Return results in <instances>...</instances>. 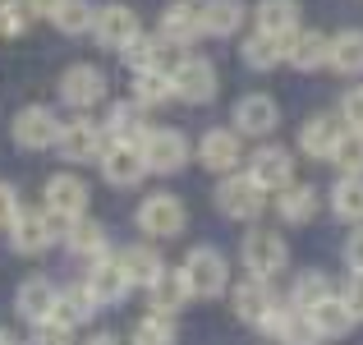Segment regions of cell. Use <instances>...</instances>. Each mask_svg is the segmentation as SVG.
<instances>
[{
    "label": "cell",
    "mask_w": 363,
    "mask_h": 345,
    "mask_svg": "<svg viewBox=\"0 0 363 345\" xmlns=\"http://www.w3.org/2000/svg\"><path fill=\"white\" fill-rule=\"evenodd\" d=\"M184 281H189V295H203V300H212V295L225 290V281H230V272H225V258L216 253V248H194L184 263Z\"/></svg>",
    "instance_id": "1"
},
{
    "label": "cell",
    "mask_w": 363,
    "mask_h": 345,
    "mask_svg": "<svg viewBox=\"0 0 363 345\" xmlns=\"http://www.w3.org/2000/svg\"><path fill=\"white\" fill-rule=\"evenodd\" d=\"M262 203H267V189L257 185L253 175H230L216 189V207H221L225 217H235V221H253V217L262 212Z\"/></svg>",
    "instance_id": "2"
},
{
    "label": "cell",
    "mask_w": 363,
    "mask_h": 345,
    "mask_svg": "<svg viewBox=\"0 0 363 345\" xmlns=\"http://www.w3.org/2000/svg\"><path fill=\"white\" fill-rule=\"evenodd\" d=\"M9 235H14V248L18 253H42V248H51L55 239H60V217L55 212H18L14 226H9Z\"/></svg>",
    "instance_id": "3"
},
{
    "label": "cell",
    "mask_w": 363,
    "mask_h": 345,
    "mask_svg": "<svg viewBox=\"0 0 363 345\" xmlns=\"http://www.w3.org/2000/svg\"><path fill=\"white\" fill-rule=\"evenodd\" d=\"M290 263V248H285V239L276 235V230H253V235L244 239V267L253 276H276L281 267Z\"/></svg>",
    "instance_id": "4"
},
{
    "label": "cell",
    "mask_w": 363,
    "mask_h": 345,
    "mask_svg": "<svg viewBox=\"0 0 363 345\" xmlns=\"http://www.w3.org/2000/svg\"><path fill=\"white\" fill-rule=\"evenodd\" d=\"M138 148H143V157H147V170H161V175L179 170V166H184V157H189L184 133H175V129H147Z\"/></svg>",
    "instance_id": "5"
},
{
    "label": "cell",
    "mask_w": 363,
    "mask_h": 345,
    "mask_svg": "<svg viewBox=\"0 0 363 345\" xmlns=\"http://www.w3.org/2000/svg\"><path fill=\"white\" fill-rule=\"evenodd\" d=\"M170 79H175V97H184V102H212L216 97V70L203 55H184Z\"/></svg>",
    "instance_id": "6"
},
{
    "label": "cell",
    "mask_w": 363,
    "mask_h": 345,
    "mask_svg": "<svg viewBox=\"0 0 363 345\" xmlns=\"http://www.w3.org/2000/svg\"><path fill=\"white\" fill-rule=\"evenodd\" d=\"M60 97L69 102L74 111H88V106H97V102L106 97V79H101L97 65H69L65 79H60Z\"/></svg>",
    "instance_id": "7"
},
{
    "label": "cell",
    "mask_w": 363,
    "mask_h": 345,
    "mask_svg": "<svg viewBox=\"0 0 363 345\" xmlns=\"http://www.w3.org/2000/svg\"><path fill=\"white\" fill-rule=\"evenodd\" d=\"M14 138H18V148L42 152V148H51V143L60 138V120H55L46 106H23L14 115Z\"/></svg>",
    "instance_id": "8"
},
{
    "label": "cell",
    "mask_w": 363,
    "mask_h": 345,
    "mask_svg": "<svg viewBox=\"0 0 363 345\" xmlns=\"http://www.w3.org/2000/svg\"><path fill=\"white\" fill-rule=\"evenodd\" d=\"M46 212H55L60 221H79L88 212V185L79 175H51L46 180Z\"/></svg>",
    "instance_id": "9"
},
{
    "label": "cell",
    "mask_w": 363,
    "mask_h": 345,
    "mask_svg": "<svg viewBox=\"0 0 363 345\" xmlns=\"http://www.w3.org/2000/svg\"><path fill=\"white\" fill-rule=\"evenodd\" d=\"M65 161H101V129L92 120H65L60 124V138H55Z\"/></svg>",
    "instance_id": "10"
},
{
    "label": "cell",
    "mask_w": 363,
    "mask_h": 345,
    "mask_svg": "<svg viewBox=\"0 0 363 345\" xmlns=\"http://www.w3.org/2000/svg\"><path fill=\"white\" fill-rule=\"evenodd\" d=\"M129 272H124V263L120 258H111V253H101V258H92V272H88V290H92V300L97 304H120L124 295H129Z\"/></svg>",
    "instance_id": "11"
},
{
    "label": "cell",
    "mask_w": 363,
    "mask_h": 345,
    "mask_svg": "<svg viewBox=\"0 0 363 345\" xmlns=\"http://www.w3.org/2000/svg\"><path fill=\"white\" fill-rule=\"evenodd\" d=\"M101 175L111 185H138L147 175V157L138 143H111V148H101Z\"/></svg>",
    "instance_id": "12"
},
{
    "label": "cell",
    "mask_w": 363,
    "mask_h": 345,
    "mask_svg": "<svg viewBox=\"0 0 363 345\" xmlns=\"http://www.w3.org/2000/svg\"><path fill=\"white\" fill-rule=\"evenodd\" d=\"M262 327L272 332V336L281 341V345H318V341H322V336H318V327L308 322V313H303V309H294V304H285V309L276 304V309L267 313V322H262Z\"/></svg>",
    "instance_id": "13"
},
{
    "label": "cell",
    "mask_w": 363,
    "mask_h": 345,
    "mask_svg": "<svg viewBox=\"0 0 363 345\" xmlns=\"http://www.w3.org/2000/svg\"><path fill=\"white\" fill-rule=\"evenodd\" d=\"M138 226L147 230V235H157V239H170V235L184 230V207H179V198H170V194H152L147 203L138 207Z\"/></svg>",
    "instance_id": "14"
},
{
    "label": "cell",
    "mask_w": 363,
    "mask_h": 345,
    "mask_svg": "<svg viewBox=\"0 0 363 345\" xmlns=\"http://www.w3.org/2000/svg\"><path fill=\"white\" fill-rule=\"evenodd\" d=\"M124 60H129L133 65V70H138V74H147V70H157V74H175V46H170L166 42V37H133V42L129 46H124Z\"/></svg>",
    "instance_id": "15"
},
{
    "label": "cell",
    "mask_w": 363,
    "mask_h": 345,
    "mask_svg": "<svg viewBox=\"0 0 363 345\" xmlns=\"http://www.w3.org/2000/svg\"><path fill=\"white\" fill-rule=\"evenodd\" d=\"M92 33H97L101 46H111V51H124V46L138 37V18H133V9L124 5H106L92 14Z\"/></svg>",
    "instance_id": "16"
},
{
    "label": "cell",
    "mask_w": 363,
    "mask_h": 345,
    "mask_svg": "<svg viewBox=\"0 0 363 345\" xmlns=\"http://www.w3.org/2000/svg\"><path fill=\"white\" fill-rule=\"evenodd\" d=\"M285 60H290L294 70H322V65L331 60V37L299 33V28H294V33L285 37Z\"/></svg>",
    "instance_id": "17"
},
{
    "label": "cell",
    "mask_w": 363,
    "mask_h": 345,
    "mask_svg": "<svg viewBox=\"0 0 363 345\" xmlns=\"http://www.w3.org/2000/svg\"><path fill=\"white\" fill-rule=\"evenodd\" d=\"M340 133H345V124H340L336 115H313V120L303 124V133H299V148L308 152L313 161H331Z\"/></svg>",
    "instance_id": "18"
},
{
    "label": "cell",
    "mask_w": 363,
    "mask_h": 345,
    "mask_svg": "<svg viewBox=\"0 0 363 345\" xmlns=\"http://www.w3.org/2000/svg\"><path fill=\"white\" fill-rule=\"evenodd\" d=\"M235 124H240V133H253V138H262V133H272L276 124H281V111H276L272 97L253 92V97H244L240 106H235Z\"/></svg>",
    "instance_id": "19"
},
{
    "label": "cell",
    "mask_w": 363,
    "mask_h": 345,
    "mask_svg": "<svg viewBox=\"0 0 363 345\" xmlns=\"http://www.w3.org/2000/svg\"><path fill=\"white\" fill-rule=\"evenodd\" d=\"M248 175H253L262 189H285V185H290V175H294V157L285 148H257L253 152V170H248Z\"/></svg>",
    "instance_id": "20"
},
{
    "label": "cell",
    "mask_w": 363,
    "mask_h": 345,
    "mask_svg": "<svg viewBox=\"0 0 363 345\" xmlns=\"http://www.w3.org/2000/svg\"><path fill=\"white\" fill-rule=\"evenodd\" d=\"M240 133H230V129H212L203 143H198V161H203L207 170H235L240 166Z\"/></svg>",
    "instance_id": "21"
},
{
    "label": "cell",
    "mask_w": 363,
    "mask_h": 345,
    "mask_svg": "<svg viewBox=\"0 0 363 345\" xmlns=\"http://www.w3.org/2000/svg\"><path fill=\"white\" fill-rule=\"evenodd\" d=\"M308 322L318 327V336H345V332L354 327V313H350V304L340 300V295H327L322 304L308 309Z\"/></svg>",
    "instance_id": "22"
},
{
    "label": "cell",
    "mask_w": 363,
    "mask_h": 345,
    "mask_svg": "<svg viewBox=\"0 0 363 345\" xmlns=\"http://www.w3.org/2000/svg\"><path fill=\"white\" fill-rule=\"evenodd\" d=\"M272 309H276V295L267 290L262 276H253V281H244L240 290H235V313H240L244 322H257V327H262Z\"/></svg>",
    "instance_id": "23"
},
{
    "label": "cell",
    "mask_w": 363,
    "mask_h": 345,
    "mask_svg": "<svg viewBox=\"0 0 363 345\" xmlns=\"http://www.w3.org/2000/svg\"><path fill=\"white\" fill-rule=\"evenodd\" d=\"M198 18H203L207 37H230V33H240V23H244V5L240 0H203Z\"/></svg>",
    "instance_id": "24"
},
{
    "label": "cell",
    "mask_w": 363,
    "mask_h": 345,
    "mask_svg": "<svg viewBox=\"0 0 363 345\" xmlns=\"http://www.w3.org/2000/svg\"><path fill=\"white\" fill-rule=\"evenodd\" d=\"M92 313H97V300H92V290L88 285H74V290H65V295H55V309H51V322H60L65 332H74L79 322H88Z\"/></svg>",
    "instance_id": "25"
},
{
    "label": "cell",
    "mask_w": 363,
    "mask_h": 345,
    "mask_svg": "<svg viewBox=\"0 0 363 345\" xmlns=\"http://www.w3.org/2000/svg\"><path fill=\"white\" fill-rule=\"evenodd\" d=\"M161 37H166L170 46H194L198 37H203V18H198L194 5H175L161 14Z\"/></svg>",
    "instance_id": "26"
},
{
    "label": "cell",
    "mask_w": 363,
    "mask_h": 345,
    "mask_svg": "<svg viewBox=\"0 0 363 345\" xmlns=\"http://www.w3.org/2000/svg\"><path fill=\"white\" fill-rule=\"evenodd\" d=\"M55 295H60V290H55L51 281L33 276V281H23V285H18V313H23V318L37 327V322H46V318H51V309H55Z\"/></svg>",
    "instance_id": "27"
},
{
    "label": "cell",
    "mask_w": 363,
    "mask_h": 345,
    "mask_svg": "<svg viewBox=\"0 0 363 345\" xmlns=\"http://www.w3.org/2000/svg\"><path fill=\"white\" fill-rule=\"evenodd\" d=\"M147 295H152V309L157 313H179L189 304V281H184V272H166L161 267V276L147 285Z\"/></svg>",
    "instance_id": "28"
},
{
    "label": "cell",
    "mask_w": 363,
    "mask_h": 345,
    "mask_svg": "<svg viewBox=\"0 0 363 345\" xmlns=\"http://www.w3.org/2000/svg\"><path fill=\"white\" fill-rule=\"evenodd\" d=\"M257 28L272 37H290L299 28V0H262L257 5Z\"/></svg>",
    "instance_id": "29"
},
{
    "label": "cell",
    "mask_w": 363,
    "mask_h": 345,
    "mask_svg": "<svg viewBox=\"0 0 363 345\" xmlns=\"http://www.w3.org/2000/svg\"><path fill=\"white\" fill-rule=\"evenodd\" d=\"M331 70L336 74H363V33L359 28H345V33L331 37Z\"/></svg>",
    "instance_id": "30"
},
{
    "label": "cell",
    "mask_w": 363,
    "mask_h": 345,
    "mask_svg": "<svg viewBox=\"0 0 363 345\" xmlns=\"http://www.w3.org/2000/svg\"><path fill=\"white\" fill-rule=\"evenodd\" d=\"M106 129L116 143H143V133H147V124H143V106L138 102H116L106 115Z\"/></svg>",
    "instance_id": "31"
},
{
    "label": "cell",
    "mask_w": 363,
    "mask_h": 345,
    "mask_svg": "<svg viewBox=\"0 0 363 345\" xmlns=\"http://www.w3.org/2000/svg\"><path fill=\"white\" fill-rule=\"evenodd\" d=\"M281 60H285V37H272V33L257 28V33L244 42V65L248 70H276Z\"/></svg>",
    "instance_id": "32"
},
{
    "label": "cell",
    "mask_w": 363,
    "mask_h": 345,
    "mask_svg": "<svg viewBox=\"0 0 363 345\" xmlns=\"http://www.w3.org/2000/svg\"><path fill=\"white\" fill-rule=\"evenodd\" d=\"M281 217L290 226H303L318 217V189L313 185H285L281 189Z\"/></svg>",
    "instance_id": "33"
},
{
    "label": "cell",
    "mask_w": 363,
    "mask_h": 345,
    "mask_svg": "<svg viewBox=\"0 0 363 345\" xmlns=\"http://www.w3.org/2000/svg\"><path fill=\"white\" fill-rule=\"evenodd\" d=\"M331 207L340 221H363V175H345L331 189Z\"/></svg>",
    "instance_id": "34"
},
{
    "label": "cell",
    "mask_w": 363,
    "mask_h": 345,
    "mask_svg": "<svg viewBox=\"0 0 363 345\" xmlns=\"http://www.w3.org/2000/svg\"><path fill=\"white\" fill-rule=\"evenodd\" d=\"M133 97H138V106H166V102L175 97V79H170V74L147 70V74L133 79Z\"/></svg>",
    "instance_id": "35"
},
{
    "label": "cell",
    "mask_w": 363,
    "mask_h": 345,
    "mask_svg": "<svg viewBox=\"0 0 363 345\" xmlns=\"http://www.w3.org/2000/svg\"><path fill=\"white\" fill-rule=\"evenodd\" d=\"M120 263H124V272H129L133 285H152V281L161 276V267H166L157 253H152V248H143V244H138V248H124Z\"/></svg>",
    "instance_id": "36"
},
{
    "label": "cell",
    "mask_w": 363,
    "mask_h": 345,
    "mask_svg": "<svg viewBox=\"0 0 363 345\" xmlns=\"http://www.w3.org/2000/svg\"><path fill=\"white\" fill-rule=\"evenodd\" d=\"M65 239H69V248L83 253V258H101V253H106V230H101L97 221H83V217L69 221V235H65Z\"/></svg>",
    "instance_id": "37"
},
{
    "label": "cell",
    "mask_w": 363,
    "mask_h": 345,
    "mask_svg": "<svg viewBox=\"0 0 363 345\" xmlns=\"http://www.w3.org/2000/svg\"><path fill=\"white\" fill-rule=\"evenodd\" d=\"M133 345H175V322H170V313L152 309L147 318L133 327Z\"/></svg>",
    "instance_id": "38"
},
{
    "label": "cell",
    "mask_w": 363,
    "mask_h": 345,
    "mask_svg": "<svg viewBox=\"0 0 363 345\" xmlns=\"http://www.w3.org/2000/svg\"><path fill=\"white\" fill-rule=\"evenodd\" d=\"M92 14H97V9H92L88 0H60L51 23L60 28V33H83V28H92Z\"/></svg>",
    "instance_id": "39"
},
{
    "label": "cell",
    "mask_w": 363,
    "mask_h": 345,
    "mask_svg": "<svg viewBox=\"0 0 363 345\" xmlns=\"http://www.w3.org/2000/svg\"><path fill=\"white\" fill-rule=\"evenodd\" d=\"M327 295H336L327 276H322V272H303L299 281H294V295H290V300H294V309H303V313H308L313 304H322Z\"/></svg>",
    "instance_id": "40"
},
{
    "label": "cell",
    "mask_w": 363,
    "mask_h": 345,
    "mask_svg": "<svg viewBox=\"0 0 363 345\" xmlns=\"http://www.w3.org/2000/svg\"><path fill=\"white\" fill-rule=\"evenodd\" d=\"M331 161H336L345 175H363V129H345V133H340Z\"/></svg>",
    "instance_id": "41"
},
{
    "label": "cell",
    "mask_w": 363,
    "mask_h": 345,
    "mask_svg": "<svg viewBox=\"0 0 363 345\" xmlns=\"http://www.w3.org/2000/svg\"><path fill=\"white\" fill-rule=\"evenodd\" d=\"M340 115L350 120V129H363V83L345 92V102H340Z\"/></svg>",
    "instance_id": "42"
},
{
    "label": "cell",
    "mask_w": 363,
    "mask_h": 345,
    "mask_svg": "<svg viewBox=\"0 0 363 345\" xmlns=\"http://www.w3.org/2000/svg\"><path fill=\"white\" fill-rule=\"evenodd\" d=\"M340 300L350 304V313H354V322L363 318V272H350V281H345V290H340Z\"/></svg>",
    "instance_id": "43"
},
{
    "label": "cell",
    "mask_w": 363,
    "mask_h": 345,
    "mask_svg": "<svg viewBox=\"0 0 363 345\" xmlns=\"http://www.w3.org/2000/svg\"><path fill=\"white\" fill-rule=\"evenodd\" d=\"M14 217H18V194L9 185H0V226H14Z\"/></svg>",
    "instance_id": "44"
},
{
    "label": "cell",
    "mask_w": 363,
    "mask_h": 345,
    "mask_svg": "<svg viewBox=\"0 0 363 345\" xmlns=\"http://www.w3.org/2000/svg\"><path fill=\"white\" fill-rule=\"evenodd\" d=\"M345 263L354 267V272H363V230H354V235H350V244H345Z\"/></svg>",
    "instance_id": "45"
},
{
    "label": "cell",
    "mask_w": 363,
    "mask_h": 345,
    "mask_svg": "<svg viewBox=\"0 0 363 345\" xmlns=\"http://www.w3.org/2000/svg\"><path fill=\"white\" fill-rule=\"evenodd\" d=\"M55 5H60V0H23V9H28V14H46V18L55 14Z\"/></svg>",
    "instance_id": "46"
},
{
    "label": "cell",
    "mask_w": 363,
    "mask_h": 345,
    "mask_svg": "<svg viewBox=\"0 0 363 345\" xmlns=\"http://www.w3.org/2000/svg\"><path fill=\"white\" fill-rule=\"evenodd\" d=\"M88 345H116V336H92Z\"/></svg>",
    "instance_id": "47"
},
{
    "label": "cell",
    "mask_w": 363,
    "mask_h": 345,
    "mask_svg": "<svg viewBox=\"0 0 363 345\" xmlns=\"http://www.w3.org/2000/svg\"><path fill=\"white\" fill-rule=\"evenodd\" d=\"M0 345H18L14 336H9V332H0Z\"/></svg>",
    "instance_id": "48"
},
{
    "label": "cell",
    "mask_w": 363,
    "mask_h": 345,
    "mask_svg": "<svg viewBox=\"0 0 363 345\" xmlns=\"http://www.w3.org/2000/svg\"><path fill=\"white\" fill-rule=\"evenodd\" d=\"M175 5H198V0H175Z\"/></svg>",
    "instance_id": "49"
},
{
    "label": "cell",
    "mask_w": 363,
    "mask_h": 345,
    "mask_svg": "<svg viewBox=\"0 0 363 345\" xmlns=\"http://www.w3.org/2000/svg\"><path fill=\"white\" fill-rule=\"evenodd\" d=\"M9 5H14V0H0V9H9Z\"/></svg>",
    "instance_id": "50"
}]
</instances>
